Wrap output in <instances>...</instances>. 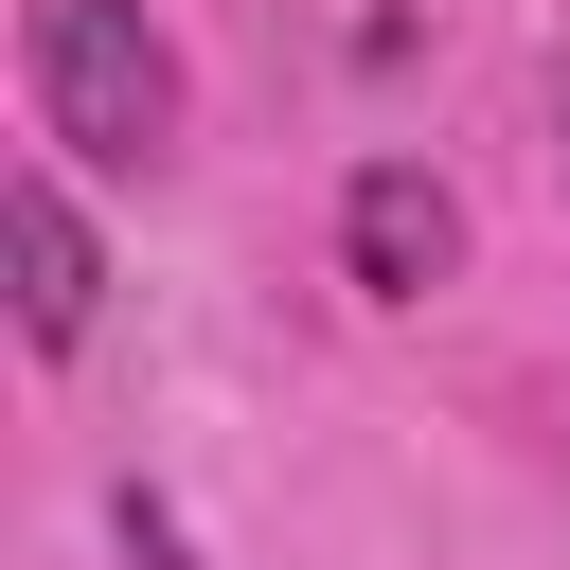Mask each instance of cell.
<instances>
[{"mask_svg":"<svg viewBox=\"0 0 570 570\" xmlns=\"http://www.w3.org/2000/svg\"><path fill=\"white\" fill-rule=\"evenodd\" d=\"M552 125H570V53H552Z\"/></svg>","mask_w":570,"mask_h":570,"instance_id":"277c9868","label":"cell"},{"mask_svg":"<svg viewBox=\"0 0 570 570\" xmlns=\"http://www.w3.org/2000/svg\"><path fill=\"white\" fill-rule=\"evenodd\" d=\"M36 125L107 178L178 160V36L142 0H36Z\"/></svg>","mask_w":570,"mask_h":570,"instance_id":"6da1fadb","label":"cell"},{"mask_svg":"<svg viewBox=\"0 0 570 570\" xmlns=\"http://www.w3.org/2000/svg\"><path fill=\"white\" fill-rule=\"evenodd\" d=\"M0 249H18V321L71 356V338H89V303H107V249H89V214H71L53 178H18V196H0Z\"/></svg>","mask_w":570,"mask_h":570,"instance_id":"3957f363","label":"cell"},{"mask_svg":"<svg viewBox=\"0 0 570 570\" xmlns=\"http://www.w3.org/2000/svg\"><path fill=\"white\" fill-rule=\"evenodd\" d=\"M338 249H356V285H374V303H428V285L463 267V196H445L428 160H374V178L338 196Z\"/></svg>","mask_w":570,"mask_h":570,"instance_id":"7a4b0ae2","label":"cell"}]
</instances>
